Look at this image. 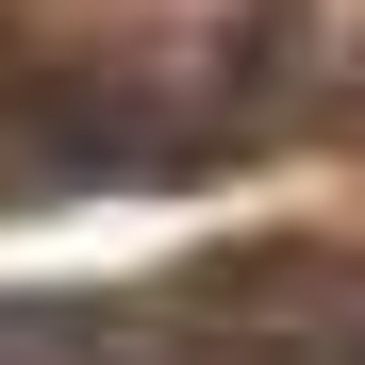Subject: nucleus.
<instances>
[{
    "instance_id": "obj_1",
    "label": "nucleus",
    "mask_w": 365,
    "mask_h": 365,
    "mask_svg": "<svg viewBox=\"0 0 365 365\" xmlns=\"http://www.w3.org/2000/svg\"><path fill=\"white\" fill-rule=\"evenodd\" d=\"M150 316H116V299H0V365H133Z\"/></svg>"
}]
</instances>
